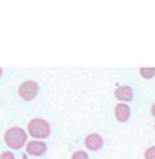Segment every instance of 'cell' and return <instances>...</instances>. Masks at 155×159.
Masks as SVG:
<instances>
[{
  "label": "cell",
  "instance_id": "1",
  "mask_svg": "<svg viewBox=\"0 0 155 159\" xmlns=\"http://www.w3.org/2000/svg\"><path fill=\"white\" fill-rule=\"evenodd\" d=\"M5 144L12 148V150H19L25 145L27 142V133L25 130H22L20 127H12V128H8L6 133H5Z\"/></svg>",
  "mask_w": 155,
  "mask_h": 159
},
{
  "label": "cell",
  "instance_id": "2",
  "mask_svg": "<svg viewBox=\"0 0 155 159\" xmlns=\"http://www.w3.org/2000/svg\"><path fill=\"white\" fill-rule=\"evenodd\" d=\"M50 124L45 120V119H31L28 122V134L31 138H36V141H41V139H45L50 136Z\"/></svg>",
  "mask_w": 155,
  "mask_h": 159
},
{
  "label": "cell",
  "instance_id": "3",
  "mask_svg": "<svg viewBox=\"0 0 155 159\" xmlns=\"http://www.w3.org/2000/svg\"><path fill=\"white\" fill-rule=\"evenodd\" d=\"M39 93V85L34 82V80H27V82H22L20 87H19V96L23 99V101H33Z\"/></svg>",
  "mask_w": 155,
  "mask_h": 159
},
{
  "label": "cell",
  "instance_id": "4",
  "mask_svg": "<svg viewBox=\"0 0 155 159\" xmlns=\"http://www.w3.org/2000/svg\"><path fill=\"white\" fill-rule=\"evenodd\" d=\"M47 152V144L44 141H30L27 142V153L31 156H42Z\"/></svg>",
  "mask_w": 155,
  "mask_h": 159
},
{
  "label": "cell",
  "instance_id": "5",
  "mask_svg": "<svg viewBox=\"0 0 155 159\" xmlns=\"http://www.w3.org/2000/svg\"><path fill=\"white\" fill-rule=\"evenodd\" d=\"M115 98L118 101H121V104H126V102H130L133 99V90L132 87L129 85H123V87H118L115 90Z\"/></svg>",
  "mask_w": 155,
  "mask_h": 159
},
{
  "label": "cell",
  "instance_id": "6",
  "mask_svg": "<svg viewBox=\"0 0 155 159\" xmlns=\"http://www.w3.org/2000/svg\"><path fill=\"white\" fill-rule=\"evenodd\" d=\"M84 144H85V147H87L89 150L96 152V150H99V148L103 147L104 141H103V138H101L98 133H92V134H89V136L85 138Z\"/></svg>",
  "mask_w": 155,
  "mask_h": 159
},
{
  "label": "cell",
  "instance_id": "7",
  "mask_svg": "<svg viewBox=\"0 0 155 159\" xmlns=\"http://www.w3.org/2000/svg\"><path fill=\"white\" fill-rule=\"evenodd\" d=\"M115 117L119 122L129 120V117H130V108L126 105V104H118V105L115 107Z\"/></svg>",
  "mask_w": 155,
  "mask_h": 159
},
{
  "label": "cell",
  "instance_id": "8",
  "mask_svg": "<svg viewBox=\"0 0 155 159\" xmlns=\"http://www.w3.org/2000/svg\"><path fill=\"white\" fill-rule=\"evenodd\" d=\"M140 74H141L144 79H152L155 76V68L154 66H151V68L143 66V68H140Z\"/></svg>",
  "mask_w": 155,
  "mask_h": 159
},
{
  "label": "cell",
  "instance_id": "9",
  "mask_svg": "<svg viewBox=\"0 0 155 159\" xmlns=\"http://www.w3.org/2000/svg\"><path fill=\"white\" fill-rule=\"evenodd\" d=\"M144 158L146 159H155V145L154 147H149V148L144 152Z\"/></svg>",
  "mask_w": 155,
  "mask_h": 159
},
{
  "label": "cell",
  "instance_id": "10",
  "mask_svg": "<svg viewBox=\"0 0 155 159\" xmlns=\"http://www.w3.org/2000/svg\"><path fill=\"white\" fill-rule=\"evenodd\" d=\"M71 159H89V156H87V153H85V152L79 150V152L73 153V156H71Z\"/></svg>",
  "mask_w": 155,
  "mask_h": 159
},
{
  "label": "cell",
  "instance_id": "11",
  "mask_svg": "<svg viewBox=\"0 0 155 159\" xmlns=\"http://www.w3.org/2000/svg\"><path fill=\"white\" fill-rule=\"evenodd\" d=\"M0 159H16V158H14V155L11 152H3L0 155Z\"/></svg>",
  "mask_w": 155,
  "mask_h": 159
},
{
  "label": "cell",
  "instance_id": "12",
  "mask_svg": "<svg viewBox=\"0 0 155 159\" xmlns=\"http://www.w3.org/2000/svg\"><path fill=\"white\" fill-rule=\"evenodd\" d=\"M151 113H152V116H155V104L151 107Z\"/></svg>",
  "mask_w": 155,
  "mask_h": 159
},
{
  "label": "cell",
  "instance_id": "13",
  "mask_svg": "<svg viewBox=\"0 0 155 159\" xmlns=\"http://www.w3.org/2000/svg\"><path fill=\"white\" fill-rule=\"evenodd\" d=\"M2 74H3V70H2V68H0V77H2Z\"/></svg>",
  "mask_w": 155,
  "mask_h": 159
}]
</instances>
